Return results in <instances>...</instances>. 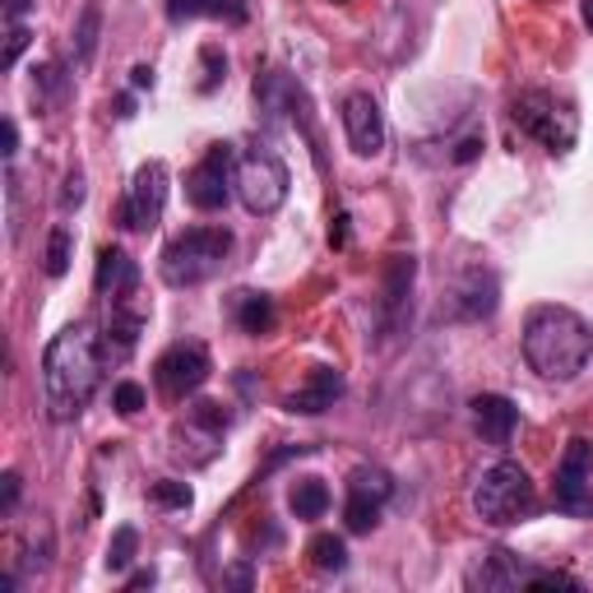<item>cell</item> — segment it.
<instances>
[{
    "label": "cell",
    "mask_w": 593,
    "mask_h": 593,
    "mask_svg": "<svg viewBox=\"0 0 593 593\" xmlns=\"http://www.w3.org/2000/svg\"><path fill=\"white\" fill-rule=\"evenodd\" d=\"M394 496V477L376 464H362L348 477V501H343V524L348 534H371L381 524L385 501Z\"/></svg>",
    "instance_id": "8"
},
{
    "label": "cell",
    "mask_w": 593,
    "mask_h": 593,
    "mask_svg": "<svg viewBox=\"0 0 593 593\" xmlns=\"http://www.w3.org/2000/svg\"><path fill=\"white\" fill-rule=\"evenodd\" d=\"M213 14L218 19H228V24H246V0H213Z\"/></svg>",
    "instance_id": "34"
},
{
    "label": "cell",
    "mask_w": 593,
    "mask_h": 593,
    "mask_svg": "<svg viewBox=\"0 0 593 593\" xmlns=\"http://www.w3.org/2000/svg\"><path fill=\"white\" fill-rule=\"evenodd\" d=\"M153 580H158L153 570H140V575H130V584H125V589H153Z\"/></svg>",
    "instance_id": "40"
},
{
    "label": "cell",
    "mask_w": 593,
    "mask_h": 593,
    "mask_svg": "<svg viewBox=\"0 0 593 593\" xmlns=\"http://www.w3.org/2000/svg\"><path fill=\"white\" fill-rule=\"evenodd\" d=\"M94 288H98V297H107L112 306H121L130 293L140 288V265H135V260H130L121 246H107V251L98 255Z\"/></svg>",
    "instance_id": "17"
},
{
    "label": "cell",
    "mask_w": 593,
    "mask_h": 593,
    "mask_svg": "<svg viewBox=\"0 0 593 593\" xmlns=\"http://www.w3.org/2000/svg\"><path fill=\"white\" fill-rule=\"evenodd\" d=\"M237 190V172H232V144H213L200 163L190 167L186 177V200L200 209V213H213L228 205V195Z\"/></svg>",
    "instance_id": "10"
},
{
    "label": "cell",
    "mask_w": 593,
    "mask_h": 593,
    "mask_svg": "<svg viewBox=\"0 0 593 593\" xmlns=\"http://www.w3.org/2000/svg\"><path fill=\"white\" fill-rule=\"evenodd\" d=\"M24 47H29V24H10V33H6V70H14V61L24 56Z\"/></svg>",
    "instance_id": "31"
},
{
    "label": "cell",
    "mask_w": 593,
    "mask_h": 593,
    "mask_svg": "<svg viewBox=\"0 0 593 593\" xmlns=\"http://www.w3.org/2000/svg\"><path fill=\"white\" fill-rule=\"evenodd\" d=\"M135 552H140V534L130 529V524H121V529L112 534V542H107V570H125L130 561H135Z\"/></svg>",
    "instance_id": "25"
},
{
    "label": "cell",
    "mask_w": 593,
    "mask_h": 593,
    "mask_svg": "<svg viewBox=\"0 0 593 593\" xmlns=\"http://www.w3.org/2000/svg\"><path fill=\"white\" fill-rule=\"evenodd\" d=\"M200 56H205V65H209V79L200 84V89L209 94V89H213V84H218V79H228V56H223V52H218V47H205Z\"/></svg>",
    "instance_id": "33"
},
{
    "label": "cell",
    "mask_w": 593,
    "mask_h": 593,
    "mask_svg": "<svg viewBox=\"0 0 593 593\" xmlns=\"http://www.w3.org/2000/svg\"><path fill=\"white\" fill-rule=\"evenodd\" d=\"M140 329H144V316L135 311H112V325H107V358H125L130 348L140 343Z\"/></svg>",
    "instance_id": "22"
},
{
    "label": "cell",
    "mask_w": 593,
    "mask_h": 593,
    "mask_svg": "<svg viewBox=\"0 0 593 593\" xmlns=\"http://www.w3.org/2000/svg\"><path fill=\"white\" fill-rule=\"evenodd\" d=\"M130 84H135V89H153V65H135V70H130Z\"/></svg>",
    "instance_id": "38"
},
{
    "label": "cell",
    "mask_w": 593,
    "mask_h": 593,
    "mask_svg": "<svg viewBox=\"0 0 593 593\" xmlns=\"http://www.w3.org/2000/svg\"><path fill=\"white\" fill-rule=\"evenodd\" d=\"M306 557H311V565L325 570V575H339V570H348V542L339 534H316L306 542Z\"/></svg>",
    "instance_id": "21"
},
{
    "label": "cell",
    "mask_w": 593,
    "mask_h": 593,
    "mask_svg": "<svg viewBox=\"0 0 593 593\" xmlns=\"http://www.w3.org/2000/svg\"><path fill=\"white\" fill-rule=\"evenodd\" d=\"M473 427L487 446L505 450L515 441V427H519V408L505 399V394H477L473 399Z\"/></svg>",
    "instance_id": "16"
},
{
    "label": "cell",
    "mask_w": 593,
    "mask_h": 593,
    "mask_svg": "<svg viewBox=\"0 0 593 593\" xmlns=\"http://www.w3.org/2000/svg\"><path fill=\"white\" fill-rule=\"evenodd\" d=\"M473 510L482 524H492V529H510V524L529 519L538 510V487H534L529 469L515 464V459L492 464L473 487Z\"/></svg>",
    "instance_id": "3"
},
{
    "label": "cell",
    "mask_w": 593,
    "mask_h": 593,
    "mask_svg": "<svg viewBox=\"0 0 593 593\" xmlns=\"http://www.w3.org/2000/svg\"><path fill=\"white\" fill-rule=\"evenodd\" d=\"M213 14V0H167V19L172 24H186V19Z\"/></svg>",
    "instance_id": "29"
},
{
    "label": "cell",
    "mask_w": 593,
    "mask_h": 593,
    "mask_svg": "<svg viewBox=\"0 0 593 593\" xmlns=\"http://www.w3.org/2000/svg\"><path fill=\"white\" fill-rule=\"evenodd\" d=\"M288 505H293L297 519H320V515L329 510V487H325L320 477H297Z\"/></svg>",
    "instance_id": "20"
},
{
    "label": "cell",
    "mask_w": 593,
    "mask_h": 593,
    "mask_svg": "<svg viewBox=\"0 0 593 593\" xmlns=\"http://www.w3.org/2000/svg\"><path fill=\"white\" fill-rule=\"evenodd\" d=\"M589 477H593V446L584 441V436H575V441L565 446L561 464H557V510L561 515H593V492H589Z\"/></svg>",
    "instance_id": "11"
},
{
    "label": "cell",
    "mask_w": 593,
    "mask_h": 593,
    "mask_svg": "<svg viewBox=\"0 0 593 593\" xmlns=\"http://www.w3.org/2000/svg\"><path fill=\"white\" fill-rule=\"evenodd\" d=\"M288 186H293L288 167H283V158L270 149H251L246 158L237 163V200L260 218H270L288 205Z\"/></svg>",
    "instance_id": "5"
},
{
    "label": "cell",
    "mask_w": 593,
    "mask_h": 593,
    "mask_svg": "<svg viewBox=\"0 0 593 593\" xmlns=\"http://www.w3.org/2000/svg\"><path fill=\"white\" fill-rule=\"evenodd\" d=\"M0 482H6V501H0V505H6V515L14 510V505H19V487H24V482H19V473L10 469L6 477H0Z\"/></svg>",
    "instance_id": "36"
},
{
    "label": "cell",
    "mask_w": 593,
    "mask_h": 593,
    "mask_svg": "<svg viewBox=\"0 0 593 593\" xmlns=\"http://www.w3.org/2000/svg\"><path fill=\"white\" fill-rule=\"evenodd\" d=\"M413 278H417V260L413 255H389V265H385V297H381V325H385L389 339L404 334V325H408Z\"/></svg>",
    "instance_id": "14"
},
{
    "label": "cell",
    "mask_w": 593,
    "mask_h": 593,
    "mask_svg": "<svg viewBox=\"0 0 593 593\" xmlns=\"http://www.w3.org/2000/svg\"><path fill=\"white\" fill-rule=\"evenodd\" d=\"M37 94L47 98V102H56V98L65 94V75H61V65H42V70H37Z\"/></svg>",
    "instance_id": "30"
},
{
    "label": "cell",
    "mask_w": 593,
    "mask_h": 593,
    "mask_svg": "<svg viewBox=\"0 0 593 593\" xmlns=\"http://www.w3.org/2000/svg\"><path fill=\"white\" fill-rule=\"evenodd\" d=\"M112 404H117L121 417H135V413L149 404V394H144V385H135V381H121V385L112 389Z\"/></svg>",
    "instance_id": "27"
},
{
    "label": "cell",
    "mask_w": 593,
    "mask_h": 593,
    "mask_svg": "<svg viewBox=\"0 0 593 593\" xmlns=\"http://www.w3.org/2000/svg\"><path fill=\"white\" fill-rule=\"evenodd\" d=\"M477 153H482V140L469 135V140H459V144H454V163H473Z\"/></svg>",
    "instance_id": "35"
},
{
    "label": "cell",
    "mask_w": 593,
    "mask_h": 593,
    "mask_svg": "<svg viewBox=\"0 0 593 593\" xmlns=\"http://www.w3.org/2000/svg\"><path fill=\"white\" fill-rule=\"evenodd\" d=\"M343 394V371L339 366H316L311 376H306L288 399H283V408L288 413H301V417H320L325 408H334Z\"/></svg>",
    "instance_id": "15"
},
{
    "label": "cell",
    "mask_w": 593,
    "mask_h": 593,
    "mask_svg": "<svg viewBox=\"0 0 593 593\" xmlns=\"http://www.w3.org/2000/svg\"><path fill=\"white\" fill-rule=\"evenodd\" d=\"M510 117H515V125L524 130V135H534L538 144H547L552 153H565L570 144H575V135H580L575 112H565L552 94H519L515 107H510Z\"/></svg>",
    "instance_id": "6"
},
{
    "label": "cell",
    "mask_w": 593,
    "mask_h": 593,
    "mask_svg": "<svg viewBox=\"0 0 593 593\" xmlns=\"http://www.w3.org/2000/svg\"><path fill=\"white\" fill-rule=\"evenodd\" d=\"M228 251H232L228 228H190L182 237H172L163 251V283L167 288H200L205 278L223 270Z\"/></svg>",
    "instance_id": "4"
},
{
    "label": "cell",
    "mask_w": 593,
    "mask_h": 593,
    "mask_svg": "<svg viewBox=\"0 0 593 593\" xmlns=\"http://www.w3.org/2000/svg\"><path fill=\"white\" fill-rule=\"evenodd\" d=\"M329 241H334V246H348V213H339L334 223H329Z\"/></svg>",
    "instance_id": "37"
},
{
    "label": "cell",
    "mask_w": 593,
    "mask_h": 593,
    "mask_svg": "<svg viewBox=\"0 0 593 593\" xmlns=\"http://www.w3.org/2000/svg\"><path fill=\"white\" fill-rule=\"evenodd\" d=\"M593 329L570 306H534L524 320V362L542 381H575L589 366Z\"/></svg>",
    "instance_id": "2"
},
{
    "label": "cell",
    "mask_w": 593,
    "mask_h": 593,
    "mask_svg": "<svg viewBox=\"0 0 593 593\" xmlns=\"http://www.w3.org/2000/svg\"><path fill=\"white\" fill-rule=\"evenodd\" d=\"M232 320L246 329V334H270L274 329V320H278V311H274V297H265V293H237L232 297Z\"/></svg>",
    "instance_id": "18"
},
{
    "label": "cell",
    "mask_w": 593,
    "mask_h": 593,
    "mask_svg": "<svg viewBox=\"0 0 593 593\" xmlns=\"http://www.w3.org/2000/svg\"><path fill=\"white\" fill-rule=\"evenodd\" d=\"M209 371H213V362H209L205 343H172L167 353L153 362V385H158L163 399L182 404L209 381Z\"/></svg>",
    "instance_id": "7"
},
{
    "label": "cell",
    "mask_w": 593,
    "mask_h": 593,
    "mask_svg": "<svg viewBox=\"0 0 593 593\" xmlns=\"http://www.w3.org/2000/svg\"><path fill=\"white\" fill-rule=\"evenodd\" d=\"M524 589H580V580L565 575V570H529Z\"/></svg>",
    "instance_id": "28"
},
{
    "label": "cell",
    "mask_w": 593,
    "mask_h": 593,
    "mask_svg": "<svg viewBox=\"0 0 593 593\" xmlns=\"http://www.w3.org/2000/svg\"><path fill=\"white\" fill-rule=\"evenodd\" d=\"M98 33H102V10H98V6H84L79 24H75V56H79V65H89V61H94V52H98Z\"/></svg>",
    "instance_id": "23"
},
{
    "label": "cell",
    "mask_w": 593,
    "mask_h": 593,
    "mask_svg": "<svg viewBox=\"0 0 593 593\" xmlns=\"http://www.w3.org/2000/svg\"><path fill=\"white\" fill-rule=\"evenodd\" d=\"M149 501L163 505V510H186V505H190V487H186V482H153Z\"/></svg>",
    "instance_id": "26"
},
{
    "label": "cell",
    "mask_w": 593,
    "mask_h": 593,
    "mask_svg": "<svg viewBox=\"0 0 593 593\" xmlns=\"http://www.w3.org/2000/svg\"><path fill=\"white\" fill-rule=\"evenodd\" d=\"M0 153H6V158H14V153H19V125L14 121H6V149H0Z\"/></svg>",
    "instance_id": "39"
},
{
    "label": "cell",
    "mask_w": 593,
    "mask_h": 593,
    "mask_svg": "<svg viewBox=\"0 0 593 593\" xmlns=\"http://www.w3.org/2000/svg\"><path fill=\"white\" fill-rule=\"evenodd\" d=\"M107 343L94 325H65L42 353V394H47L52 422H75L102 385Z\"/></svg>",
    "instance_id": "1"
},
{
    "label": "cell",
    "mask_w": 593,
    "mask_h": 593,
    "mask_svg": "<svg viewBox=\"0 0 593 593\" xmlns=\"http://www.w3.org/2000/svg\"><path fill=\"white\" fill-rule=\"evenodd\" d=\"M501 301V288H496V274L492 270H469L454 278L450 288V301H446V316L450 320H487Z\"/></svg>",
    "instance_id": "13"
},
{
    "label": "cell",
    "mask_w": 593,
    "mask_h": 593,
    "mask_svg": "<svg viewBox=\"0 0 593 593\" xmlns=\"http://www.w3.org/2000/svg\"><path fill=\"white\" fill-rule=\"evenodd\" d=\"M84 195H89V190H84V172H70V177H65V190H61V209H65V213L79 209Z\"/></svg>",
    "instance_id": "32"
},
{
    "label": "cell",
    "mask_w": 593,
    "mask_h": 593,
    "mask_svg": "<svg viewBox=\"0 0 593 593\" xmlns=\"http://www.w3.org/2000/svg\"><path fill=\"white\" fill-rule=\"evenodd\" d=\"M524 580H529V570H524L510 552H492V557L469 575L473 589H515V584H524Z\"/></svg>",
    "instance_id": "19"
},
{
    "label": "cell",
    "mask_w": 593,
    "mask_h": 593,
    "mask_svg": "<svg viewBox=\"0 0 593 593\" xmlns=\"http://www.w3.org/2000/svg\"><path fill=\"white\" fill-rule=\"evenodd\" d=\"M70 255H75V232L61 223L47 237V274L52 278H65V270H70Z\"/></svg>",
    "instance_id": "24"
},
{
    "label": "cell",
    "mask_w": 593,
    "mask_h": 593,
    "mask_svg": "<svg viewBox=\"0 0 593 593\" xmlns=\"http://www.w3.org/2000/svg\"><path fill=\"white\" fill-rule=\"evenodd\" d=\"M584 24L593 29V0H584Z\"/></svg>",
    "instance_id": "41"
},
{
    "label": "cell",
    "mask_w": 593,
    "mask_h": 593,
    "mask_svg": "<svg viewBox=\"0 0 593 593\" xmlns=\"http://www.w3.org/2000/svg\"><path fill=\"white\" fill-rule=\"evenodd\" d=\"M343 130H348L353 153L376 158V153L385 149V112H381V102L371 94H348L343 98Z\"/></svg>",
    "instance_id": "12"
},
{
    "label": "cell",
    "mask_w": 593,
    "mask_h": 593,
    "mask_svg": "<svg viewBox=\"0 0 593 593\" xmlns=\"http://www.w3.org/2000/svg\"><path fill=\"white\" fill-rule=\"evenodd\" d=\"M163 209H167V167L144 163L135 177H130V190L121 200V228L125 232H153L163 223Z\"/></svg>",
    "instance_id": "9"
}]
</instances>
